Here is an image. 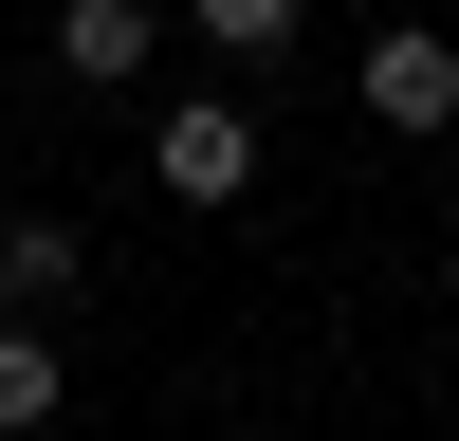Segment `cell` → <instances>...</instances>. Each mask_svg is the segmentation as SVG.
<instances>
[{"label": "cell", "mask_w": 459, "mask_h": 441, "mask_svg": "<svg viewBox=\"0 0 459 441\" xmlns=\"http://www.w3.org/2000/svg\"><path fill=\"white\" fill-rule=\"evenodd\" d=\"M184 19H203L221 56H276V37H294V0H184Z\"/></svg>", "instance_id": "6"}, {"label": "cell", "mask_w": 459, "mask_h": 441, "mask_svg": "<svg viewBox=\"0 0 459 441\" xmlns=\"http://www.w3.org/2000/svg\"><path fill=\"white\" fill-rule=\"evenodd\" d=\"M147 184H166V203H239V184H257V129L221 92H184L166 129H147Z\"/></svg>", "instance_id": "1"}, {"label": "cell", "mask_w": 459, "mask_h": 441, "mask_svg": "<svg viewBox=\"0 0 459 441\" xmlns=\"http://www.w3.org/2000/svg\"><path fill=\"white\" fill-rule=\"evenodd\" d=\"M368 110H386V129H459V37L386 19V37H368Z\"/></svg>", "instance_id": "2"}, {"label": "cell", "mask_w": 459, "mask_h": 441, "mask_svg": "<svg viewBox=\"0 0 459 441\" xmlns=\"http://www.w3.org/2000/svg\"><path fill=\"white\" fill-rule=\"evenodd\" d=\"M0 294L56 313V294H74V220H0Z\"/></svg>", "instance_id": "5"}, {"label": "cell", "mask_w": 459, "mask_h": 441, "mask_svg": "<svg viewBox=\"0 0 459 441\" xmlns=\"http://www.w3.org/2000/svg\"><path fill=\"white\" fill-rule=\"evenodd\" d=\"M56 404H74V368H56V331H37V313H0V441H37Z\"/></svg>", "instance_id": "4"}, {"label": "cell", "mask_w": 459, "mask_h": 441, "mask_svg": "<svg viewBox=\"0 0 459 441\" xmlns=\"http://www.w3.org/2000/svg\"><path fill=\"white\" fill-rule=\"evenodd\" d=\"M56 74L74 92H129L147 74V0H56Z\"/></svg>", "instance_id": "3"}]
</instances>
